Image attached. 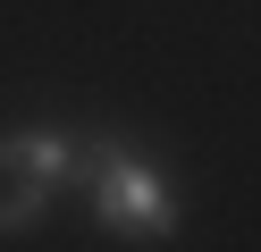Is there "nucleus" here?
I'll return each instance as SVG.
<instances>
[{
	"label": "nucleus",
	"instance_id": "nucleus-2",
	"mask_svg": "<svg viewBox=\"0 0 261 252\" xmlns=\"http://www.w3.org/2000/svg\"><path fill=\"white\" fill-rule=\"evenodd\" d=\"M76 168V143L68 134H51V126H34V134H9L0 143V227H25V218L51 202V185Z\"/></svg>",
	"mask_w": 261,
	"mask_h": 252
},
{
	"label": "nucleus",
	"instance_id": "nucleus-1",
	"mask_svg": "<svg viewBox=\"0 0 261 252\" xmlns=\"http://www.w3.org/2000/svg\"><path fill=\"white\" fill-rule=\"evenodd\" d=\"M93 210H101V227L135 235V244L177 235V202H169V185H160V168L135 160V151H118V143L93 151Z\"/></svg>",
	"mask_w": 261,
	"mask_h": 252
}]
</instances>
